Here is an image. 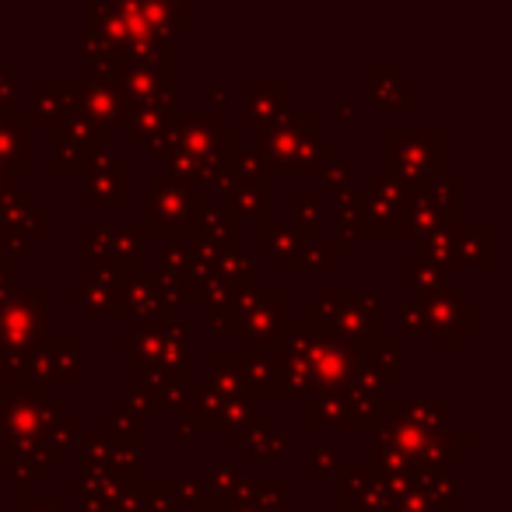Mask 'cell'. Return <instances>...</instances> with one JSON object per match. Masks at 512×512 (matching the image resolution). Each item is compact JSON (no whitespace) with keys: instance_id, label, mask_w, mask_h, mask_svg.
<instances>
[{"instance_id":"obj_1","label":"cell","mask_w":512,"mask_h":512,"mask_svg":"<svg viewBox=\"0 0 512 512\" xmlns=\"http://www.w3.org/2000/svg\"><path fill=\"white\" fill-rule=\"evenodd\" d=\"M242 130L228 127L225 113H200V109H179L172 120L169 141L158 151V162L165 165V176L183 179L207 193L225 190L235 179L242 162Z\"/></svg>"},{"instance_id":"obj_2","label":"cell","mask_w":512,"mask_h":512,"mask_svg":"<svg viewBox=\"0 0 512 512\" xmlns=\"http://www.w3.org/2000/svg\"><path fill=\"white\" fill-rule=\"evenodd\" d=\"M85 432V418L67 411V400L29 379L22 369H11L0 379V449L57 442L74 449Z\"/></svg>"},{"instance_id":"obj_3","label":"cell","mask_w":512,"mask_h":512,"mask_svg":"<svg viewBox=\"0 0 512 512\" xmlns=\"http://www.w3.org/2000/svg\"><path fill=\"white\" fill-rule=\"evenodd\" d=\"M113 351L127 355V379L134 386L165 390L193 383V323H137L130 320L123 337H113Z\"/></svg>"},{"instance_id":"obj_4","label":"cell","mask_w":512,"mask_h":512,"mask_svg":"<svg viewBox=\"0 0 512 512\" xmlns=\"http://www.w3.org/2000/svg\"><path fill=\"white\" fill-rule=\"evenodd\" d=\"M323 116L316 109L288 113L278 127L256 134V148H249L260 176H320L330 162L341 158L334 141H320Z\"/></svg>"},{"instance_id":"obj_5","label":"cell","mask_w":512,"mask_h":512,"mask_svg":"<svg viewBox=\"0 0 512 512\" xmlns=\"http://www.w3.org/2000/svg\"><path fill=\"white\" fill-rule=\"evenodd\" d=\"M302 323L330 341L351 344V348H369L386 337V309L383 292H358V288L327 285L320 288L313 302L302 306Z\"/></svg>"},{"instance_id":"obj_6","label":"cell","mask_w":512,"mask_h":512,"mask_svg":"<svg viewBox=\"0 0 512 512\" xmlns=\"http://www.w3.org/2000/svg\"><path fill=\"white\" fill-rule=\"evenodd\" d=\"M292 292L281 285H256L218 309H207V330L214 337H239V351L267 355L288 323Z\"/></svg>"},{"instance_id":"obj_7","label":"cell","mask_w":512,"mask_h":512,"mask_svg":"<svg viewBox=\"0 0 512 512\" xmlns=\"http://www.w3.org/2000/svg\"><path fill=\"white\" fill-rule=\"evenodd\" d=\"M207 211H211L207 190L183 179H169L165 172H151L144 179V221L137 232L144 235V242H190L204 232Z\"/></svg>"},{"instance_id":"obj_8","label":"cell","mask_w":512,"mask_h":512,"mask_svg":"<svg viewBox=\"0 0 512 512\" xmlns=\"http://www.w3.org/2000/svg\"><path fill=\"white\" fill-rule=\"evenodd\" d=\"M383 176L400 190L418 193L449 176V130L446 127H386L383 130Z\"/></svg>"},{"instance_id":"obj_9","label":"cell","mask_w":512,"mask_h":512,"mask_svg":"<svg viewBox=\"0 0 512 512\" xmlns=\"http://www.w3.org/2000/svg\"><path fill=\"white\" fill-rule=\"evenodd\" d=\"M256 253H264L278 274H330L341 256L355 253L348 239H309L288 221H271L256 228Z\"/></svg>"},{"instance_id":"obj_10","label":"cell","mask_w":512,"mask_h":512,"mask_svg":"<svg viewBox=\"0 0 512 512\" xmlns=\"http://www.w3.org/2000/svg\"><path fill=\"white\" fill-rule=\"evenodd\" d=\"M372 439L397 449L400 460L411 467V474H432V470H453L456 463L467 460V449L481 442V432L474 428H442V432H425V428H407L379 421Z\"/></svg>"},{"instance_id":"obj_11","label":"cell","mask_w":512,"mask_h":512,"mask_svg":"<svg viewBox=\"0 0 512 512\" xmlns=\"http://www.w3.org/2000/svg\"><path fill=\"white\" fill-rule=\"evenodd\" d=\"M148 271V242L137 225L85 221L81 225V278H120L130 281Z\"/></svg>"},{"instance_id":"obj_12","label":"cell","mask_w":512,"mask_h":512,"mask_svg":"<svg viewBox=\"0 0 512 512\" xmlns=\"http://www.w3.org/2000/svg\"><path fill=\"white\" fill-rule=\"evenodd\" d=\"M421 330L432 337L435 355H456L481 330V306L467 299L463 285H446L442 292L418 295Z\"/></svg>"},{"instance_id":"obj_13","label":"cell","mask_w":512,"mask_h":512,"mask_svg":"<svg viewBox=\"0 0 512 512\" xmlns=\"http://www.w3.org/2000/svg\"><path fill=\"white\" fill-rule=\"evenodd\" d=\"M50 137V165H46V176L53 179H78L88 176L95 162L102 155L113 151L116 130L106 123L85 120V116H71V120L57 123V127L46 130Z\"/></svg>"},{"instance_id":"obj_14","label":"cell","mask_w":512,"mask_h":512,"mask_svg":"<svg viewBox=\"0 0 512 512\" xmlns=\"http://www.w3.org/2000/svg\"><path fill=\"white\" fill-rule=\"evenodd\" d=\"M256 414V400L246 393H225L211 383H193V393L186 407L176 411V442L190 446L200 432H232L242 421Z\"/></svg>"},{"instance_id":"obj_15","label":"cell","mask_w":512,"mask_h":512,"mask_svg":"<svg viewBox=\"0 0 512 512\" xmlns=\"http://www.w3.org/2000/svg\"><path fill=\"white\" fill-rule=\"evenodd\" d=\"M50 334V285L15 292L0 306V355L11 358L15 369L32 348Z\"/></svg>"},{"instance_id":"obj_16","label":"cell","mask_w":512,"mask_h":512,"mask_svg":"<svg viewBox=\"0 0 512 512\" xmlns=\"http://www.w3.org/2000/svg\"><path fill=\"white\" fill-rule=\"evenodd\" d=\"M467 179L446 176L425 190L411 193V214H407V239H425L442 228L463 225V207H467Z\"/></svg>"},{"instance_id":"obj_17","label":"cell","mask_w":512,"mask_h":512,"mask_svg":"<svg viewBox=\"0 0 512 512\" xmlns=\"http://www.w3.org/2000/svg\"><path fill=\"white\" fill-rule=\"evenodd\" d=\"M81 355H85V344H81L78 334H46L43 344L32 348L29 355L22 358L18 369H22L29 379H36L43 390H53V386H74L85 379Z\"/></svg>"},{"instance_id":"obj_18","label":"cell","mask_w":512,"mask_h":512,"mask_svg":"<svg viewBox=\"0 0 512 512\" xmlns=\"http://www.w3.org/2000/svg\"><path fill=\"white\" fill-rule=\"evenodd\" d=\"M78 460L85 474H102L123 484H137L148 477V460H144V442H109L99 432H81Z\"/></svg>"},{"instance_id":"obj_19","label":"cell","mask_w":512,"mask_h":512,"mask_svg":"<svg viewBox=\"0 0 512 512\" xmlns=\"http://www.w3.org/2000/svg\"><path fill=\"white\" fill-rule=\"evenodd\" d=\"M179 295L169 278L158 271H144L123 285L120 299L113 306V320H137V323H169L176 320Z\"/></svg>"},{"instance_id":"obj_20","label":"cell","mask_w":512,"mask_h":512,"mask_svg":"<svg viewBox=\"0 0 512 512\" xmlns=\"http://www.w3.org/2000/svg\"><path fill=\"white\" fill-rule=\"evenodd\" d=\"M365 242L379 239H407V214H411V193L400 190L397 183L379 172V176L365 179Z\"/></svg>"},{"instance_id":"obj_21","label":"cell","mask_w":512,"mask_h":512,"mask_svg":"<svg viewBox=\"0 0 512 512\" xmlns=\"http://www.w3.org/2000/svg\"><path fill=\"white\" fill-rule=\"evenodd\" d=\"M221 197H225V211L235 214L239 221H256V228L274 221V179L256 172L249 148L242 151L239 172H235L232 183L221 190Z\"/></svg>"},{"instance_id":"obj_22","label":"cell","mask_w":512,"mask_h":512,"mask_svg":"<svg viewBox=\"0 0 512 512\" xmlns=\"http://www.w3.org/2000/svg\"><path fill=\"white\" fill-rule=\"evenodd\" d=\"M225 449H239L242 463H281L292 456V435L278 432L271 414L256 411L249 421H242L239 428L221 435Z\"/></svg>"},{"instance_id":"obj_23","label":"cell","mask_w":512,"mask_h":512,"mask_svg":"<svg viewBox=\"0 0 512 512\" xmlns=\"http://www.w3.org/2000/svg\"><path fill=\"white\" fill-rule=\"evenodd\" d=\"M242 95V123L239 130H264L278 127L288 113H292V81H239Z\"/></svg>"},{"instance_id":"obj_24","label":"cell","mask_w":512,"mask_h":512,"mask_svg":"<svg viewBox=\"0 0 512 512\" xmlns=\"http://www.w3.org/2000/svg\"><path fill=\"white\" fill-rule=\"evenodd\" d=\"M337 484V512H390L393 488L365 463H344L334 477Z\"/></svg>"},{"instance_id":"obj_25","label":"cell","mask_w":512,"mask_h":512,"mask_svg":"<svg viewBox=\"0 0 512 512\" xmlns=\"http://www.w3.org/2000/svg\"><path fill=\"white\" fill-rule=\"evenodd\" d=\"M127 204H130V162L109 151V155H102L99 162L88 169L81 207H85V211H95V207L123 211Z\"/></svg>"},{"instance_id":"obj_26","label":"cell","mask_w":512,"mask_h":512,"mask_svg":"<svg viewBox=\"0 0 512 512\" xmlns=\"http://www.w3.org/2000/svg\"><path fill=\"white\" fill-rule=\"evenodd\" d=\"M365 78H369L365 99L372 109H383V113H414L418 109V85L397 64H369Z\"/></svg>"},{"instance_id":"obj_27","label":"cell","mask_w":512,"mask_h":512,"mask_svg":"<svg viewBox=\"0 0 512 512\" xmlns=\"http://www.w3.org/2000/svg\"><path fill=\"white\" fill-rule=\"evenodd\" d=\"M78 92L81 81H64V78H39L32 81V109L29 120L32 127H57V123L78 116Z\"/></svg>"},{"instance_id":"obj_28","label":"cell","mask_w":512,"mask_h":512,"mask_svg":"<svg viewBox=\"0 0 512 512\" xmlns=\"http://www.w3.org/2000/svg\"><path fill=\"white\" fill-rule=\"evenodd\" d=\"M179 106L176 99H158V102H144V106H134L127 113V141L137 144V148H148L151 158H158L162 144L169 141L172 134V120H176Z\"/></svg>"},{"instance_id":"obj_29","label":"cell","mask_w":512,"mask_h":512,"mask_svg":"<svg viewBox=\"0 0 512 512\" xmlns=\"http://www.w3.org/2000/svg\"><path fill=\"white\" fill-rule=\"evenodd\" d=\"M467 267H477L484 274H491L498 267V232L491 221H463L460 232H456L449 274H460Z\"/></svg>"},{"instance_id":"obj_30","label":"cell","mask_w":512,"mask_h":512,"mask_svg":"<svg viewBox=\"0 0 512 512\" xmlns=\"http://www.w3.org/2000/svg\"><path fill=\"white\" fill-rule=\"evenodd\" d=\"M379 418L390 425L425 428V432H442L449 428V400L446 397H386L379 407Z\"/></svg>"},{"instance_id":"obj_31","label":"cell","mask_w":512,"mask_h":512,"mask_svg":"<svg viewBox=\"0 0 512 512\" xmlns=\"http://www.w3.org/2000/svg\"><path fill=\"white\" fill-rule=\"evenodd\" d=\"M32 120L25 109L0 120V165L15 179H29L36 172V155H32Z\"/></svg>"},{"instance_id":"obj_32","label":"cell","mask_w":512,"mask_h":512,"mask_svg":"<svg viewBox=\"0 0 512 512\" xmlns=\"http://www.w3.org/2000/svg\"><path fill=\"white\" fill-rule=\"evenodd\" d=\"M127 99H123L120 85L116 81H81L78 92V116L95 123H106V127H123L127 123Z\"/></svg>"},{"instance_id":"obj_33","label":"cell","mask_w":512,"mask_h":512,"mask_svg":"<svg viewBox=\"0 0 512 512\" xmlns=\"http://www.w3.org/2000/svg\"><path fill=\"white\" fill-rule=\"evenodd\" d=\"M123 285H127V281L102 278V274L81 278V285L64 288V302H71L81 313V320L92 323V320H99V316H113V306H116V299H120Z\"/></svg>"},{"instance_id":"obj_34","label":"cell","mask_w":512,"mask_h":512,"mask_svg":"<svg viewBox=\"0 0 512 512\" xmlns=\"http://www.w3.org/2000/svg\"><path fill=\"white\" fill-rule=\"evenodd\" d=\"M302 428H306V432H316V428H337V432H351L348 390L316 393V397L302 400Z\"/></svg>"},{"instance_id":"obj_35","label":"cell","mask_w":512,"mask_h":512,"mask_svg":"<svg viewBox=\"0 0 512 512\" xmlns=\"http://www.w3.org/2000/svg\"><path fill=\"white\" fill-rule=\"evenodd\" d=\"M235 372H239V383L249 397L260 404V400H281L278 397V369L267 355H253V351H232Z\"/></svg>"},{"instance_id":"obj_36","label":"cell","mask_w":512,"mask_h":512,"mask_svg":"<svg viewBox=\"0 0 512 512\" xmlns=\"http://www.w3.org/2000/svg\"><path fill=\"white\" fill-rule=\"evenodd\" d=\"M50 221H53L50 207L36 204L22 221H15V225H8V228H0V246H4L0 253H8V256H15V260H22V256L32 249V242L50 239Z\"/></svg>"},{"instance_id":"obj_37","label":"cell","mask_w":512,"mask_h":512,"mask_svg":"<svg viewBox=\"0 0 512 512\" xmlns=\"http://www.w3.org/2000/svg\"><path fill=\"white\" fill-rule=\"evenodd\" d=\"M400 348H404V337H390L386 334L383 341L369 344L365 348V362H362V376L379 383L383 390L397 386L404 379V365H400Z\"/></svg>"},{"instance_id":"obj_38","label":"cell","mask_w":512,"mask_h":512,"mask_svg":"<svg viewBox=\"0 0 512 512\" xmlns=\"http://www.w3.org/2000/svg\"><path fill=\"white\" fill-rule=\"evenodd\" d=\"M141 18L158 32L162 39L176 43V36H190L193 32V4L190 0H176V4H137Z\"/></svg>"},{"instance_id":"obj_39","label":"cell","mask_w":512,"mask_h":512,"mask_svg":"<svg viewBox=\"0 0 512 512\" xmlns=\"http://www.w3.org/2000/svg\"><path fill=\"white\" fill-rule=\"evenodd\" d=\"M337 239L365 242V200L362 190H341L337 193Z\"/></svg>"},{"instance_id":"obj_40","label":"cell","mask_w":512,"mask_h":512,"mask_svg":"<svg viewBox=\"0 0 512 512\" xmlns=\"http://www.w3.org/2000/svg\"><path fill=\"white\" fill-rule=\"evenodd\" d=\"M288 207H292V225L309 239H323V200L320 193L292 190L288 193Z\"/></svg>"},{"instance_id":"obj_41","label":"cell","mask_w":512,"mask_h":512,"mask_svg":"<svg viewBox=\"0 0 512 512\" xmlns=\"http://www.w3.org/2000/svg\"><path fill=\"white\" fill-rule=\"evenodd\" d=\"M400 285L414 288L418 295H432V292H442V288L449 285V278L439 267L425 264V260H418L414 253H407V256H400Z\"/></svg>"},{"instance_id":"obj_42","label":"cell","mask_w":512,"mask_h":512,"mask_svg":"<svg viewBox=\"0 0 512 512\" xmlns=\"http://www.w3.org/2000/svg\"><path fill=\"white\" fill-rule=\"evenodd\" d=\"M200 239H211L218 242L221 249H228V253H242V221L235 218V214H228L225 207H218V211H207L204 218V232H200Z\"/></svg>"},{"instance_id":"obj_43","label":"cell","mask_w":512,"mask_h":512,"mask_svg":"<svg viewBox=\"0 0 512 512\" xmlns=\"http://www.w3.org/2000/svg\"><path fill=\"white\" fill-rule=\"evenodd\" d=\"M204 481V491L207 498H232L235 491H239V484L246 481L242 477V467L232 460H214L211 467H207V474L200 477Z\"/></svg>"},{"instance_id":"obj_44","label":"cell","mask_w":512,"mask_h":512,"mask_svg":"<svg viewBox=\"0 0 512 512\" xmlns=\"http://www.w3.org/2000/svg\"><path fill=\"white\" fill-rule=\"evenodd\" d=\"M127 512H179V509L169 491H165V481L144 477L141 484H134V498H130Z\"/></svg>"},{"instance_id":"obj_45","label":"cell","mask_w":512,"mask_h":512,"mask_svg":"<svg viewBox=\"0 0 512 512\" xmlns=\"http://www.w3.org/2000/svg\"><path fill=\"white\" fill-rule=\"evenodd\" d=\"M341 467H344V456L334 446H313L306 463H302V477L306 481H334Z\"/></svg>"},{"instance_id":"obj_46","label":"cell","mask_w":512,"mask_h":512,"mask_svg":"<svg viewBox=\"0 0 512 512\" xmlns=\"http://www.w3.org/2000/svg\"><path fill=\"white\" fill-rule=\"evenodd\" d=\"M165 491L172 495L176 509L204 512L207 509V491L200 477H179V481H165Z\"/></svg>"},{"instance_id":"obj_47","label":"cell","mask_w":512,"mask_h":512,"mask_svg":"<svg viewBox=\"0 0 512 512\" xmlns=\"http://www.w3.org/2000/svg\"><path fill=\"white\" fill-rule=\"evenodd\" d=\"M11 512H71L64 495H32L29 484H18V502Z\"/></svg>"},{"instance_id":"obj_48","label":"cell","mask_w":512,"mask_h":512,"mask_svg":"<svg viewBox=\"0 0 512 512\" xmlns=\"http://www.w3.org/2000/svg\"><path fill=\"white\" fill-rule=\"evenodd\" d=\"M32 207H36V193L15 190L8 200H0V228H8V225H15V221H22Z\"/></svg>"},{"instance_id":"obj_49","label":"cell","mask_w":512,"mask_h":512,"mask_svg":"<svg viewBox=\"0 0 512 512\" xmlns=\"http://www.w3.org/2000/svg\"><path fill=\"white\" fill-rule=\"evenodd\" d=\"M15 81H18V64H0V120L15 116L18 109V95H15Z\"/></svg>"},{"instance_id":"obj_50","label":"cell","mask_w":512,"mask_h":512,"mask_svg":"<svg viewBox=\"0 0 512 512\" xmlns=\"http://www.w3.org/2000/svg\"><path fill=\"white\" fill-rule=\"evenodd\" d=\"M351 176H355V165H351L348 158H337V162H330L327 169L320 172V183H323V190L337 197V193L351 186Z\"/></svg>"},{"instance_id":"obj_51","label":"cell","mask_w":512,"mask_h":512,"mask_svg":"<svg viewBox=\"0 0 512 512\" xmlns=\"http://www.w3.org/2000/svg\"><path fill=\"white\" fill-rule=\"evenodd\" d=\"M15 271H18V260L8 253H0V306L15 295Z\"/></svg>"},{"instance_id":"obj_52","label":"cell","mask_w":512,"mask_h":512,"mask_svg":"<svg viewBox=\"0 0 512 512\" xmlns=\"http://www.w3.org/2000/svg\"><path fill=\"white\" fill-rule=\"evenodd\" d=\"M400 334H404V337L425 334V330H421V309H418V302H414V299L400 306Z\"/></svg>"},{"instance_id":"obj_53","label":"cell","mask_w":512,"mask_h":512,"mask_svg":"<svg viewBox=\"0 0 512 512\" xmlns=\"http://www.w3.org/2000/svg\"><path fill=\"white\" fill-rule=\"evenodd\" d=\"M334 116H337V123H341V127H351V123H355V102L337 99L334 102Z\"/></svg>"},{"instance_id":"obj_54","label":"cell","mask_w":512,"mask_h":512,"mask_svg":"<svg viewBox=\"0 0 512 512\" xmlns=\"http://www.w3.org/2000/svg\"><path fill=\"white\" fill-rule=\"evenodd\" d=\"M225 99H228L225 85H211V88H207V102H211V113H225Z\"/></svg>"},{"instance_id":"obj_55","label":"cell","mask_w":512,"mask_h":512,"mask_svg":"<svg viewBox=\"0 0 512 512\" xmlns=\"http://www.w3.org/2000/svg\"><path fill=\"white\" fill-rule=\"evenodd\" d=\"M15 190H18V179L11 176V172L4 169V165H0V200H8Z\"/></svg>"},{"instance_id":"obj_56","label":"cell","mask_w":512,"mask_h":512,"mask_svg":"<svg viewBox=\"0 0 512 512\" xmlns=\"http://www.w3.org/2000/svg\"><path fill=\"white\" fill-rule=\"evenodd\" d=\"M11 369H15V362H11V358H4V355H0V379L8 376Z\"/></svg>"},{"instance_id":"obj_57","label":"cell","mask_w":512,"mask_h":512,"mask_svg":"<svg viewBox=\"0 0 512 512\" xmlns=\"http://www.w3.org/2000/svg\"><path fill=\"white\" fill-rule=\"evenodd\" d=\"M4 505H8V502H4V495H0V512H4Z\"/></svg>"},{"instance_id":"obj_58","label":"cell","mask_w":512,"mask_h":512,"mask_svg":"<svg viewBox=\"0 0 512 512\" xmlns=\"http://www.w3.org/2000/svg\"><path fill=\"white\" fill-rule=\"evenodd\" d=\"M281 512H302V509H281Z\"/></svg>"},{"instance_id":"obj_59","label":"cell","mask_w":512,"mask_h":512,"mask_svg":"<svg viewBox=\"0 0 512 512\" xmlns=\"http://www.w3.org/2000/svg\"><path fill=\"white\" fill-rule=\"evenodd\" d=\"M323 512H337V509H323Z\"/></svg>"},{"instance_id":"obj_60","label":"cell","mask_w":512,"mask_h":512,"mask_svg":"<svg viewBox=\"0 0 512 512\" xmlns=\"http://www.w3.org/2000/svg\"><path fill=\"white\" fill-rule=\"evenodd\" d=\"M71 512H81V509H71Z\"/></svg>"}]
</instances>
